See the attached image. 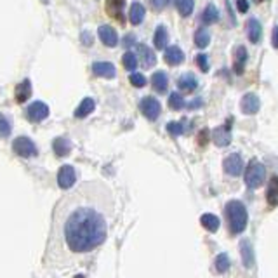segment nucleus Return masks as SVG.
Here are the masks:
<instances>
[{
    "label": "nucleus",
    "mask_w": 278,
    "mask_h": 278,
    "mask_svg": "<svg viewBox=\"0 0 278 278\" xmlns=\"http://www.w3.org/2000/svg\"><path fill=\"white\" fill-rule=\"evenodd\" d=\"M261 33H262V28H261V23H259L256 17H250L247 21V37L252 44H258L261 40Z\"/></svg>",
    "instance_id": "obj_14"
},
{
    "label": "nucleus",
    "mask_w": 278,
    "mask_h": 278,
    "mask_svg": "<svg viewBox=\"0 0 278 278\" xmlns=\"http://www.w3.org/2000/svg\"><path fill=\"white\" fill-rule=\"evenodd\" d=\"M129 80L134 87H145L146 85V77L143 73H131Z\"/></svg>",
    "instance_id": "obj_35"
},
{
    "label": "nucleus",
    "mask_w": 278,
    "mask_h": 278,
    "mask_svg": "<svg viewBox=\"0 0 278 278\" xmlns=\"http://www.w3.org/2000/svg\"><path fill=\"white\" fill-rule=\"evenodd\" d=\"M233 58H235V63H233V70L237 75H242L245 70V65H247V50H245L244 46H238L233 52Z\"/></svg>",
    "instance_id": "obj_13"
},
{
    "label": "nucleus",
    "mask_w": 278,
    "mask_h": 278,
    "mask_svg": "<svg viewBox=\"0 0 278 278\" xmlns=\"http://www.w3.org/2000/svg\"><path fill=\"white\" fill-rule=\"evenodd\" d=\"M200 106H202V99H195V101H193V103H190V104H188V108H190V110L200 108Z\"/></svg>",
    "instance_id": "obj_42"
},
{
    "label": "nucleus",
    "mask_w": 278,
    "mask_h": 278,
    "mask_svg": "<svg viewBox=\"0 0 278 278\" xmlns=\"http://www.w3.org/2000/svg\"><path fill=\"white\" fill-rule=\"evenodd\" d=\"M145 14H146L145 5H143L141 2H134V4H132V7H131V14H129L131 23H132L134 26L141 25V23H143V19H145Z\"/></svg>",
    "instance_id": "obj_22"
},
{
    "label": "nucleus",
    "mask_w": 278,
    "mask_h": 278,
    "mask_svg": "<svg viewBox=\"0 0 278 278\" xmlns=\"http://www.w3.org/2000/svg\"><path fill=\"white\" fill-rule=\"evenodd\" d=\"M240 252H242V261H244L245 268H250L254 264V250L249 240L240 242Z\"/></svg>",
    "instance_id": "obj_21"
},
{
    "label": "nucleus",
    "mask_w": 278,
    "mask_h": 278,
    "mask_svg": "<svg viewBox=\"0 0 278 278\" xmlns=\"http://www.w3.org/2000/svg\"><path fill=\"white\" fill-rule=\"evenodd\" d=\"M124 7H125L124 0H106V5H104L108 16L116 21H120V23H124Z\"/></svg>",
    "instance_id": "obj_10"
},
{
    "label": "nucleus",
    "mask_w": 278,
    "mask_h": 278,
    "mask_svg": "<svg viewBox=\"0 0 278 278\" xmlns=\"http://www.w3.org/2000/svg\"><path fill=\"white\" fill-rule=\"evenodd\" d=\"M211 42V33H209L205 28H200L195 32V46L200 47V49H205Z\"/></svg>",
    "instance_id": "obj_30"
},
{
    "label": "nucleus",
    "mask_w": 278,
    "mask_h": 278,
    "mask_svg": "<svg viewBox=\"0 0 278 278\" xmlns=\"http://www.w3.org/2000/svg\"><path fill=\"white\" fill-rule=\"evenodd\" d=\"M13 149L14 153L19 155L23 158H30V157H35L37 155V146L35 143L30 139V137H16L13 143Z\"/></svg>",
    "instance_id": "obj_4"
},
{
    "label": "nucleus",
    "mask_w": 278,
    "mask_h": 278,
    "mask_svg": "<svg viewBox=\"0 0 278 278\" xmlns=\"http://www.w3.org/2000/svg\"><path fill=\"white\" fill-rule=\"evenodd\" d=\"M184 61V52L178 46H172L165 50V63L170 66H178Z\"/></svg>",
    "instance_id": "obj_16"
},
{
    "label": "nucleus",
    "mask_w": 278,
    "mask_h": 278,
    "mask_svg": "<svg viewBox=\"0 0 278 278\" xmlns=\"http://www.w3.org/2000/svg\"><path fill=\"white\" fill-rule=\"evenodd\" d=\"M264 176H266L264 165L259 162H252L247 167V170H245V184L249 188H252V190H256V188H259L262 184Z\"/></svg>",
    "instance_id": "obj_3"
},
{
    "label": "nucleus",
    "mask_w": 278,
    "mask_h": 278,
    "mask_svg": "<svg viewBox=\"0 0 278 278\" xmlns=\"http://www.w3.org/2000/svg\"><path fill=\"white\" fill-rule=\"evenodd\" d=\"M223 165H224V170H226V174L237 178V176L242 174V170H244V160H242V157L238 153H233L224 158Z\"/></svg>",
    "instance_id": "obj_7"
},
{
    "label": "nucleus",
    "mask_w": 278,
    "mask_h": 278,
    "mask_svg": "<svg viewBox=\"0 0 278 278\" xmlns=\"http://www.w3.org/2000/svg\"><path fill=\"white\" fill-rule=\"evenodd\" d=\"M240 108L245 115H254V113H258L259 108H261V101L256 94L249 92V94H245L240 101Z\"/></svg>",
    "instance_id": "obj_9"
},
{
    "label": "nucleus",
    "mask_w": 278,
    "mask_h": 278,
    "mask_svg": "<svg viewBox=\"0 0 278 278\" xmlns=\"http://www.w3.org/2000/svg\"><path fill=\"white\" fill-rule=\"evenodd\" d=\"M28 120L30 122H42L46 120L47 115H49V106L46 103H42V101H35L33 104H30L28 106Z\"/></svg>",
    "instance_id": "obj_8"
},
{
    "label": "nucleus",
    "mask_w": 278,
    "mask_h": 278,
    "mask_svg": "<svg viewBox=\"0 0 278 278\" xmlns=\"http://www.w3.org/2000/svg\"><path fill=\"white\" fill-rule=\"evenodd\" d=\"M169 4H170V0H149V5H151V9H153V11H157V13L164 11V9H165Z\"/></svg>",
    "instance_id": "obj_37"
},
{
    "label": "nucleus",
    "mask_w": 278,
    "mask_h": 278,
    "mask_svg": "<svg viewBox=\"0 0 278 278\" xmlns=\"http://www.w3.org/2000/svg\"><path fill=\"white\" fill-rule=\"evenodd\" d=\"M98 33H99V38H101V42H103L104 46L115 47L116 44H118V35H116V32L112 28V26H108V25L99 26Z\"/></svg>",
    "instance_id": "obj_11"
},
{
    "label": "nucleus",
    "mask_w": 278,
    "mask_h": 278,
    "mask_svg": "<svg viewBox=\"0 0 278 278\" xmlns=\"http://www.w3.org/2000/svg\"><path fill=\"white\" fill-rule=\"evenodd\" d=\"M216 270L219 271V273H226V271L229 270V259L226 254H219L216 259Z\"/></svg>",
    "instance_id": "obj_34"
},
{
    "label": "nucleus",
    "mask_w": 278,
    "mask_h": 278,
    "mask_svg": "<svg viewBox=\"0 0 278 278\" xmlns=\"http://www.w3.org/2000/svg\"><path fill=\"white\" fill-rule=\"evenodd\" d=\"M52 148H54V153L58 157H66L71 151V143L65 137H56L54 143H52Z\"/></svg>",
    "instance_id": "obj_24"
},
{
    "label": "nucleus",
    "mask_w": 278,
    "mask_h": 278,
    "mask_svg": "<svg viewBox=\"0 0 278 278\" xmlns=\"http://www.w3.org/2000/svg\"><path fill=\"white\" fill-rule=\"evenodd\" d=\"M176 7H178L179 14L183 17H188L193 13V7H195V0H176Z\"/></svg>",
    "instance_id": "obj_29"
},
{
    "label": "nucleus",
    "mask_w": 278,
    "mask_h": 278,
    "mask_svg": "<svg viewBox=\"0 0 278 278\" xmlns=\"http://www.w3.org/2000/svg\"><path fill=\"white\" fill-rule=\"evenodd\" d=\"M169 106H170V110H176V112L183 110L184 108L183 96L179 94V92H172V94L169 96Z\"/></svg>",
    "instance_id": "obj_31"
},
{
    "label": "nucleus",
    "mask_w": 278,
    "mask_h": 278,
    "mask_svg": "<svg viewBox=\"0 0 278 278\" xmlns=\"http://www.w3.org/2000/svg\"><path fill=\"white\" fill-rule=\"evenodd\" d=\"M217 19H219V11L214 4H209L202 13V21L205 25H214V23H217Z\"/></svg>",
    "instance_id": "obj_27"
},
{
    "label": "nucleus",
    "mask_w": 278,
    "mask_h": 278,
    "mask_svg": "<svg viewBox=\"0 0 278 278\" xmlns=\"http://www.w3.org/2000/svg\"><path fill=\"white\" fill-rule=\"evenodd\" d=\"M75 181H77V170L71 165H63L58 172V184L63 190H70L73 188Z\"/></svg>",
    "instance_id": "obj_6"
},
{
    "label": "nucleus",
    "mask_w": 278,
    "mask_h": 278,
    "mask_svg": "<svg viewBox=\"0 0 278 278\" xmlns=\"http://www.w3.org/2000/svg\"><path fill=\"white\" fill-rule=\"evenodd\" d=\"M82 42H83V46H92V44H94V37H92L91 33H89V32H83L82 33Z\"/></svg>",
    "instance_id": "obj_39"
},
{
    "label": "nucleus",
    "mask_w": 278,
    "mask_h": 278,
    "mask_svg": "<svg viewBox=\"0 0 278 278\" xmlns=\"http://www.w3.org/2000/svg\"><path fill=\"white\" fill-rule=\"evenodd\" d=\"M271 44H273L275 49H278V25L273 28V37H271Z\"/></svg>",
    "instance_id": "obj_41"
},
{
    "label": "nucleus",
    "mask_w": 278,
    "mask_h": 278,
    "mask_svg": "<svg viewBox=\"0 0 278 278\" xmlns=\"http://www.w3.org/2000/svg\"><path fill=\"white\" fill-rule=\"evenodd\" d=\"M139 108H141L143 115L148 118V120H157L160 112H162V106L158 103L155 98L148 96V98H143L141 99V104H139Z\"/></svg>",
    "instance_id": "obj_5"
},
{
    "label": "nucleus",
    "mask_w": 278,
    "mask_h": 278,
    "mask_svg": "<svg viewBox=\"0 0 278 278\" xmlns=\"http://www.w3.org/2000/svg\"><path fill=\"white\" fill-rule=\"evenodd\" d=\"M167 131L170 136H181L183 134V124L181 122H169L167 124Z\"/></svg>",
    "instance_id": "obj_36"
},
{
    "label": "nucleus",
    "mask_w": 278,
    "mask_h": 278,
    "mask_svg": "<svg viewBox=\"0 0 278 278\" xmlns=\"http://www.w3.org/2000/svg\"><path fill=\"white\" fill-rule=\"evenodd\" d=\"M13 131V125H11V120L7 116L0 113V137H7Z\"/></svg>",
    "instance_id": "obj_33"
},
{
    "label": "nucleus",
    "mask_w": 278,
    "mask_h": 278,
    "mask_svg": "<svg viewBox=\"0 0 278 278\" xmlns=\"http://www.w3.org/2000/svg\"><path fill=\"white\" fill-rule=\"evenodd\" d=\"M14 96H16L17 103H25V101H28L30 96H32V82H30V80H23L21 83H17Z\"/></svg>",
    "instance_id": "obj_19"
},
{
    "label": "nucleus",
    "mask_w": 278,
    "mask_h": 278,
    "mask_svg": "<svg viewBox=\"0 0 278 278\" xmlns=\"http://www.w3.org/2000/svg\"><path fill=\"white\" fill-rule=\"evenodd\" d=\"M226 217H228V224H229V231L233 235H238L245 229L247 226V219H249V214H247V209L242 202L238 200H231L226 204Z\"/></svg>",
    "instance_id": "obj_2"
},
{
    "label": "nucleus",
    "mask_w": 278,
    "mask_h": 278,
    "mask_svg": "<svg viewBox=\"0 0 278 278\" xmlns=\"http://www.w3.org/2000/svg\"><path fill=\"white\" fill-rule=\"evenodd\" d=\"M167 42H169V33H167V28L165 26H157V32H155V37H153V44L157 49H165L167 47Z\"/></svg>",
    "instance_id": "obj_25"
},
{
    "label": "nucleus",
    "mask_w": 278,
    "mask_h": 278,
    "mask_svg": "<svg viewBox=\"0 0 278 278\" xmlns=\"http://www.w3.org/2000/svg\"><path fill=\"white\" fill-rule=\"evenodd\" d=\"M137 54H139V58H141L143 61V66L146 68H151L155 66V63H157V56H155V52L151 49H149L148 46H137Z\"/></svg>",
    "instance_id": "obj_17"
},
{
    "label": "nucleus",
    "mask_w": 278,
    "mask_h": 278,
    "mask_svg": "<svg viewBox=\"0 0 278 278\" xmlns=\"http://www.w3.org/2000/svg\"><path fill=\"white\" fill-rule=\"evenodd\" d=\"M200 223H202V226H204L205 229H209L211 233H216L221 226L219 217L214 216V214H204V216L200 217Z\"/></svg>",
    "instance_id": "obj_26"
},
{
    "label": "nucleus",
    "mask_w": 278,
    "mask_h": 278,
    "mask_svg": "<svg viewBox=\"0 0 278 278\" xmlns=\"http://www.w3.org/2000/svg\"><path fill=\"white\" fill-rule=\"evenodd\" d=\"M212 139H214V143L217 146H228L231 143V132H229V129L226 125L224 127H217L212 132Z\"/></svg>",
    "instance_id": "obj_18"
},
{
    "label": "nucleus",
    "mask_w": 278,
    "mask_h": 278,
    "mask_svg": "<svg viewBox=\"0 0 278 278\" xmlns=\"http://www.w3.org/2000/svg\"><path fill=\"white\" fill-rule=\"evenodd\" d=\"M116 219V198L101 181L68 191L52 214L46 266L50 270L85 268L94 261Z\"/></svg>",
    "instance_id": "obj_1"
},
{
    "label": "nucleus",
    "mask_w": 278,
    "mask_h": 278,
    "mask_svg": "<svg viewBox=\"0 0 278 278\" xmlns=\"http://www.w3.org/2000/svg\"><path fill=\"white\" fill-rule=\"evenodd\" d=\"M266 196H268V204H270L271 207H275V205L278 204V178H277V176H275V178H271Z\"/></svg>",
    "instance_id": "obj_28"
},
{
    "label": "nucleus",
    "mask_w": 278,
    "mask_h": 278,
    "mask_svg": "<svg viewBox=\"0 0 278 278\" xmlns=\"http://www.w3.org/2000/svg\"><path fill=\"white\" fill-rule=\"evenodd\" d=\"M237 9L242 14H245L249 11V2H247V0H237Z\"/></svg>",
    "instance_id": "obj_40"
},
{
    "label": "nucleus",
    "mask_w": 278,
    "mask_h": 278,
    "mask_svg": "<svg viewBox=\"0 0 278 278\" xmlns=\"http://www.w3.org/2000/svg\"><path fill=\"white\" fill-rule=\"evenodd\" d=\"M94 108H96V101L92 99V98H85V99L79 104V108L75 110V116H77V118H85L89 113H92Z\"/></svg>",
    "instance_id": "obj_23"
},
{
    "label": "nucleus",
    "mask_w": 278,
    "mask_h": 278,
    "mask_svg": "<svg viewBox=\"0 0 278 278\" xmlns=\"http://www.w3.org/2000/svg\"><path fill=\"white\" fill-rule=\"evenodd\" d=\"M92 71H94L98 77H103V79H115V75H116V70L115 66H113L112 63H94L92 65Z\"/></svg>",
    "instance_id": "obj_12"
},
{
    "label": "nucleus",
    "mask_w": 278,
    "mask_h": 278,
    "mask_svg": "<svg viewBox=\"0 0 278 278\" xmlns=\"http://www.w3.org/2000/svg\"><path fill=\"white\" fill-rule=\"evenodd\" d=\"M178 85L183 92H193L198 87V80H196V77L193 73H184L179 77Z\"/></svg>",
    "instance_id": "obj_15"
},
{
    "label": "nucleus",
    "mask_w": 278,
    "mask_h": 278,
    "mask_svg": "<svg viewBox=\"0 0 278 278\" xmlns=\"http://www.w3.org/2000/svg\"><path fill=\"white\" fill-rule=\"evenodd\" d=\"M122 63L129 71H134L137 68V56L134 52H125L124 58H122Z\"/></svg>",
    "instance_id": "obj_32"
},
{
    "label": "nucleus",
    "mask_w": 278,
    "mask_h": 278,
    "mask_svg": "<svg viewBox=\"0 0 278 278\" xmlns=\"http://www.w3.org/2000/svg\"><path fill=\"white\" fill-rule=\"evenodd\" d=\"M196 65L202 71H209V58L205 54H198L196 56Z\"/></svg>",
    "instance_id": "obj_38"
},
{
    "label": "nucleus",
    "mask_w": 278,
    "mask_h": 278,
    "mask_svg": "<svg viewBox=\"0 0 278 278\" xmlns=\"http://www.w3.org/2000/svg\"><path fill=\"white\" fill-rule=\"evenodd\" d=\"M151 83H153V89L160 94L167 91V85H169V79H167L165 71H155L153 77H151Z\"/></svg>",
    "instance_id": "obj_20"
}]
</instances>
